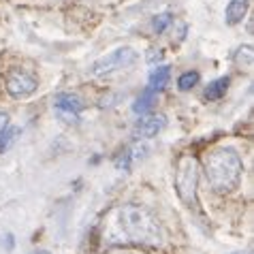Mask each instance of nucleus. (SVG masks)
Wrapping results in <instances>:
<instances>
[{
  "label": "nucleus",
  "instance_id": "nucleus-10",
  "mask_svg": "<svg viewBox=\"0 0 254 254\" xmlns=\"http://www.w3.org/2000/svg\"><path fill=\"white\" fill-rule=\"evenodd\" d=\"M227 90H229V77H220V79H214L209 83L203 96H205V101H218V98L227 94Z\"/></svg>",
  "mask_w": 254,
  "mask_h": 254
},
{
  "label": "nucleus",
  "instance_id": "nucleus-12",
  "mask_svg": "<svg viewBox=\"0 0 254 254\" xmlns=\"http://www.w3.org/2000/svg\"><path fill=\"white\" fill-rule=\"evenodd\" d=\"M169 77H171V70H169V66H156L152 70V75H150V90H154V92L162 90L167 86Z\"/></svg>",
  "mask_w": 254,
  "mask_h": 254
},
{
  "label": "nucleus",
  "instance_id": "nucleus-9",
  "mask_svg": "<svg viewBox=\"0 0 254 254\" xmlns=\"http://www.w3.org/2000/svg\"><path fill=\"white\" fill-rule=\"evenodd\" d=\"M145 152H147V145H143V143L130 145L128 150L122 152V156L116 160V167H118V169H124V171H128V169L135 165L137 160H141V158L145 156Z\"/></svg>",
  "mask_w": 254,
  "mask_h": 254
},
{
  "label": "nucleus",
  "instance_id": "nucleus-16",
  "mask_svg": "<svg viewBox=\"0 0 254 254\" xmlns=\"http://www.w3.org/2000/svg\"><path fill=\"white\" fill-rule=\"evenodd\" d=\"M235 60H237V64H244V60H246V66H250V64H252V47H250V45L242 47V49L237 52Z\"/></svg>",
  "mask_w": 254,
  "mask_h": 254
},
{
  "label": "nucleus",
  "instance_id": "nucleus-8",
  "mask_svg": "<svg viewBox=\"0 0 254 254\" xmlns=\"http://www.w3.org/2000/svg\"><path fill=\"white\" fill-rule=\"evenodd\" d=\"M248 6H250V0H231L227 9H224V22L229 26L242 24L246 13H248Z\"/></svg>",
  "mask_w": 254,
  "mask_h": 254
},
{
  "label": "nucleus",
  "instance_id": "nucleus-4",
  "mask_svg": "<svg viewBox=\"0 0 254 254\" xmlns=\"http://www.w3.org/2000/svg\"><path fill=\"white\" fill-rule=\"evenodd\" d=\"M137 62V52L132 47H118L114 52H109L107 56L98 58L92 66H90V75L101 79V77H109L114 73L128 68Z\"/></svg>",
  "mask_w": 254,
  "mask_h": 254
},
{
  "label": "nucleus",
  "instance_id": "nucleus-18",
  "mask_svg": "<svg viewBox=\"0 0 254 254\" xmlns=\"http://www.w3.org/2000/svg\"><path fill=\"white\" fill-rule=\"evenodd\" d=\"M34 254H49V252H45V250H41V252H34Z\"/></svg>",
  "mask_w": 254,
  "mask_h": 254
},
{
  "label": "nucleus",
  "instance_id": "nucleus-6",
  "mask_svg": "<svg viewBox=\"0 0 254 254\" xmlns=\"http://www.w3.org/2000/svg\"><path fill=\"white\" fill-rule=\"evenodd\" d=\"M54 107L56 111L68 120V122H73V120H79V114H81V109H83V103H81V98L79 96H75V94H68V92H62L54 98Z\"/></svg>",
  "mask_w": 254,
  "mask_h": 254
},
{
  "label": "nucleus",
  "instance_id": "nucleus-3",
  "mask_svg": "<svg viewBox=\"0 0 254 254\" xmlns=\"http://www.w3.org/2000/svg\"><path fill=\"white\" fill-rule=\"evenodd\" d=\"M196 182H199V162L194 156L184 154L175 167V188H178L180 199L188 207L196 205Z\"/></svg>",
  "mask_w": 254,
  "mask_h": 254
},
{
  "label": "nucleus",
  "instance_id": "nucleus-5",
  "mask_svg": "<svg viewBox=\"0 0 254 254\" xmlns=\"http://www.w3.org/2000/svg\"><path fill=\"white\" fill-rule=\"evenodd\" d=\"M37 79H34V75L26 73L22 68H15L11 70L9 77H6V92H9L13 98H26L30 96L34 90H37Z\"/></svg>",
  "mask_w": 254,
  "mask_h": 254
},
{
  "label": "nucleus",
  "instance_id": "nucleus-17",
  "mask_svg": "<svg viewBox=\"0 0 254 254\" xmlns=\"http://www.w3.org/2000/svg\"><path fill=\"white\" fill-rule=\"evenodd\" d=\"M162 60V52L160 49H150V54H147V62L150 64H156V62Z\"/></svg>",
  "mask_w": 254,
  "mask_h": 254
},
{
  "label": "nucleus",
  "instance_id": "nucleus-13",
  "mask_svg": "<svg viewBox=\"0 0 254 254\" xmlns=\"http://www.w3.org/2000/svg\"><path fill=\"white\" fill-rule=\"evenodd\" d=\"M199 73H194V70H188V73H184V75H180V79H178V86H180V90H192L196 83H199Z\"/></svg>",
  "mask_w": 254,
  "mask_h": 254
},
{
  "label": "nucleus",
  "instance_id": "nucleus-2",
  "mask_svg": "<svg viewBox=\"0 0 254 254\" xmlns=\"http://www.w3.org/2000/svg\"><path fill=\"white\" fill-rule=\"evenodd\" d=\"M242 173H244V162L237 156V152L231 150V147H218L205 160L207 182L216 192L222 194L233 192L242 182Z\"/></svg>",
  "mask_w": 254,
  "mask_h": 254
},
{
  "label": "nucleus",
  "instance_id": "nucleus-1",
  "mask_svg": "<svg viewBox=\"0 0 254 254\" xmlns=\"http://www.w3.org/2000/svg\"><path fill=\"white\" fill-rule=\"evenodd\" d=\"M118 229L126 237L124 242L141 246H158L162 229L156 216L141 205H122L118 209Z\"/></svg>",
  "mask_w": 254,
  "mask_h": 254
},
{
  "label": "nucleus",
  "instance_id": "nucleus-11",
  "mask_svg": "<svg viewBox=\"0 0 254 254\" xmlns=\"http://www.w3.org/2000/svg\"><path fill=\"white\" fill-rule=\"evenodd\" d=\"M154 101H156V92H154V90H150V88H145L143 92H141V96L137 98V103L132 105V109H135V114L145 116L147 111L154 107Z\"/></svg>",
  "mask_w": 254,
  "mask_h": 254
},
{
  "label": "nucleus",
  "instance_id": "nucleus-19",
  "mask_svg": "<svg viewBox=\"0 0 254 254\" xmlns=\"http://www.w3.org/2000/svg\"><path fill=\"white\" fill-rule=\"evenodd\" d=\"M233 254H246V252H233Z\"/></svg>",
  "mask_w": 254,
  "mask_h": 254
},
{
  "label": "nucleus",
  "instance_id": "nucleus-14",
  "mask_svg": "<svg viewBox=\"0 0 254 254\" xmlns=\"http://www.w3.org/2000/svg\"><path fill=\"white\" fill-rule=\"evenodd\" d=\"M173 22V15L171 13H160V15H156L152 19V28H154V32L160 34V32H165L167 30V26Z\"/></svg>",
  "mask_w": 254,
  "mask_h": 254
},
{
  "label": "nucleus",
  "instance_id": "nucleus-15",
  "mask_svg": "<svg viewBox=\"0 0 254 254\" xmlns=\"http://www.w3.org/2000/svg\"><path fill=\"white\" fill-rule=\"evenodd\" d=\"M17 135V128H0V152H4L6 150V145L13 141V137Z\"/></svg>",
  "mask_w": 254,
  "mask_h": 254
},
{
  "label": "nucleus",
  "instance_id": "nucleus-7",
  "mask_svg": "<svg viewBox=\"0 0 254 254\" xmlns=\"http://www.w3.org/2000/svg\"><path fill=\"white\" fill-rule=\"evenodd\" d=\"M165 124H167L165 116H145V118H141L135 126V137L150 139L154 135H158V132L165 128Z\"/></svg>",
  "mask_w": 254,
  "mask_h": 254
}]
</instances>
